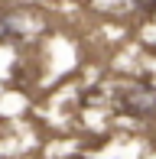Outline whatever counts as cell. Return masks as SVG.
<instances>
[{
	"label": "cell",
	"mask_w": 156,
	"mask_h": 159,
	"mask_svg": "<svg viewBox=\"0 0 156 159\" xmlns=\"http://www.w3.org/2000/svg\"><path fill=\"white\" fill-rule=\"evenodd\" d=\"M133 3H137L143 13H156V0H133Z\"/></svg>",
	"instance_id": "2"
},
{
	"label": "cell",
	"mask_w": 156,
	"mask_h": 159,
	"mask_svg": "<svg viewBox=\"0 0 156 159\" xmlns=\"http://www.w3.org/2000/svg\"><path fill=\"white\" fill-rule=\"evenodd\" d=\"M117 107L127 117H140V120L156 117V84L137 81V84H130V88H124L117 94Z\"/></svg>",
	"instance_id": "1"
}]
</instances>
